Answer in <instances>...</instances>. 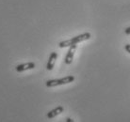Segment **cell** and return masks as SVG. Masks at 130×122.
Returning a JSON list of instances; mask_svg holds the SVG:
<instances>
[{
	"instance_id": "277c9868",
	"label": "cell",
	"mask_w": 130,
	"mask_h": 122,
	"mask_svg": "<svg viewBox=\"0 0 130 122\" xmlns=\"http://www.w3.org/2000/svg\"><path fill=\"white\" fill-rule=\"evenodd\" d=\"M35 68V63L34 62H27V63H24V64H20L16 66L15 70L18 72H22L25 71H28V70H32Z\"/></svg>"
},
{
	"instance_id": "9c48e42d",
	"label": "cell",
	"mask_w": 130,
	"mask_h": 122,
	"mask_svg": "<svg viewBox=\"0 0 130 122\" xmlns=\"http://www.w3.org/2000/svg\"><path fill=\"white\" fill-rule=\"evenodd\" d=\"M66 122H74V120L72 118H70V117H68V118L66 119Z\"/></svg>"
},
{
	"instance_id": "5b68a950",
	"label": "cell",
	"mask_w": 130,
	"mask_h": 122,
	"mask_svg": "<svg viewBox=\"0 0 130 122\" xmlns=\"http://www.w3.org/2000/svg\"><path fill=\"white\" fill-rule=\"evenodd\" d=\"M57 57H58V54H57L56 52L51 53V55L49 56L48 62H47V65H46V69H47L48 71H52L53 70V68L55 66V62H56Z\"/></svg>"
},
{
	"instance_id": "3957f363",
	"label": "cell",
	"mask_w": 130,
	"mask_h": 122,
	"mask_svg": "<svg viewBox=\"0 0 130 122\" xmlns=\"http://www.w3.org/2000/svg\"><path fill=\"white\" fill-rule=\"evenodd\" d=\"M76 44L75 45H72L69 47V50L67 52V55L65 56V63L67 65L71 64L72 62H73V58H74V55H75V52L76 50Z\"/></svg>"
},
{
	"instance_id": "7a4b0ae2",
	"label": "cell",
	"mask_w": 130,
	"mask_h": 122,
	"mask_svg": "<svg viewBox=\"0 0 130 122\" xmlns=\"http://www.w3.org/2000/svg\"><path fill=\"white\" fill-rule=\"evenodd\" d=\"M75 81V77L69 75L66 77L60 78V79H53V80H48L45 83V86L47 87H58V86H62V85H66V84L72 83Z\"/></svg>"
},
{
	"instance_id": "8992f818",
	"label": "cell",
	"mask_w": 130,
	"mask_h": 122,
	"mask_svg": "<svg viewBox=\"0 0 130 122\" xmlns=\"http://www.w3.org/2000/svg\"><path fill=\"white\" fill-rule=\"evenodd\" d=\"M63 110H64V108H63L62 106H58V107H56L55 109L51 110V111H49V112L47 113V117H48L49 119L54 118L55 116H59V114H61V113L63 112Z\"/></svg>"
},
{
	"instance_id": "52a82bcc",
	"label": "cell",
	"mask_w": 130,
	"mask_h": 122,
	"mask_svg": "<svg viewBox=\"0 0 130 122\" xmlns=\"http://www.w3.org/2000/svg\"><path fill=\"white\" fill-rule=\"evenodd\" d=\"M124 33H125L126 35H130V26H128V27L124 30Z\"/></svg>"
},
{
	"instance_id": "6da1fadb",
	"label": "cell",
	"mask_w": 130,
	"mask_h": 122,
	"mask_svg": "<svg viewBox=\"0 0 130 122\" xmlns=\"http://www.w3.org/2000/svg\"><path fill=\"white\" fill-rule=\"evenodd\" d=\"M90 38H91V33H89V32L83 33V34H81V35H78V36H76V37L72 38L71 39L60 42L59 43V47H60V48L70 47V46H72V45L77 44V43H79V42L87 40V39H89Z\"/></svg>"
},
{
	"instance_id": "ba28073f",
	"label": "cell",
	"mask_w": 130,
	"mask_h": 122,
	"mask_svg": "<svg viewBox=\"0 0 130 122\" xmlns=\"http://www.w3.org/2000/svg\"><path fill=\"white\" fill-rule=\"evenodd\" d=\"M124 48H125V50H126V51L130 54V44H126V45H125V47H124Z\"/></svg>"
}]
</instances>
